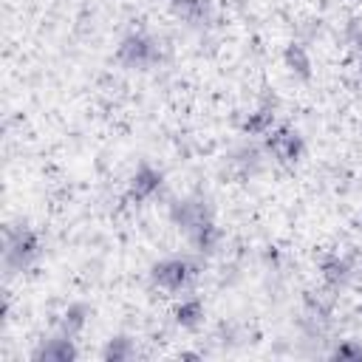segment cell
Segmentation results:
<instances>
[{
	"instance_id": "6da1fadb",
	"label": "cell",
	"mask_w": 362,
	"mask_h": 362,
	"mask_svg": "<svg viewBox=\"0 0 362 362\" xmlns=\"http://www.w3.org/2000/svg\"><path fill=\"white\" fill-rule=\"evenodd\" d=\"M119 59L130 68H147L158 59V48L156 40L144 37V34H130L122 45H119Z\"/></svg>"
},
{
	"instance_id": "7a4b0ae2",
	"label": "cell",
	"mask_w": 362,
	"mask_h": 362,
	"mask_svg": "<svg viewBox=\"0 0 362 362\" xmlns=\"http://www.w3.org/2000/svg\"><path fill=\"white\" fill-rule=\"evenodd\" d=\"M192 274H195L192 266L187 260H178L175 257V260H164V263H158L153 269V283L161 286L164 291H181L189 283Z\"/></svg>"
},
{
	"instance_id": "3957f363",
	"label": "cell",
	"mask_w": 362,
	"mask_h": 362,
	"mask_svg": "<svg viewBox=\"0 0 362 362\" xmlns=\"http://www.w3.org/2000/svg\"><path fill=\"white\" fill-rule=\"evenodd\" d=\"M37 238L28 232V229H20L17 238H8L6 240V263L14 266V269H25L34 257H37Z\"/></svg>"
},
{
	"instance_id": "277c9868",
	"label": "cell",
	"mask_w": 362,
	"mask_h": 362,
	"mask_svg": "<svg viewBox=\"0 0 362 362\" xmlns=\"http://www.w3.org/2000/svg\"><path fill=\"white\" fill-rule=\"evenodd\" d=\"M269 147H272V153H274L280 161H291V158H297V153H300V139H297V133L280 130V133H274V136L269 139Z\"/></svg>"
},
{
	"instance_id": "5b68a950",
	"label": "cell",
	"mask_w": 362,
	"mask_h": 362,
	"mask_svg": "<svg viewBox=\"0 0 362 362\" xmlns=\"http://www.w3.org/2000/svg\"><path fill=\"white\" fill-rule=\"evenodd\" d=\"M158 184H161V175L153 173L150 167H141V173L133 178V195H136V198H147L150 192L158 189Z\"/></svg>"
},
{
	"instance_id": "8992f818",
	"label": "cell",
	"mask_w": 362,
	"mask_h": 362,
	"mask_svg": "<svg viewBox=\"0 0 362 362\" xmlns=\"http://www.w3.org/2000/svg\"><path fill=\"white\" fill-rule=\"evenodd\" d=\"M178 322H184V325H195V320L201 317V305L195 303V300H187V303H181L178 305Z\"/></svg>"
}]
</instances>
